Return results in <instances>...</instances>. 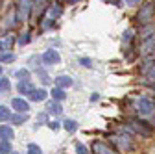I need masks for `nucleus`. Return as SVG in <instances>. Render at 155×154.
I'll return each mask as SVG.
<instances>
[{
  "label": "nucleus",
  "mask_w": 155,
  "mask_h": 154,
  "mask_svg": "<svg viewBox=\"0 0 155 154\" xmlns=\"http://www.w3.org/2000/svg\"><path fill=\"white\" fill-rule=\"evenodd\" d=\"M31 6H33V0H17V8H15L17 23H26L28 21Z\"/></svg>",
  "instance_id": "1"
},
{
  "label": "nucleus",
  "mask_w": 155,
  "mask_h": 154,
  "mask_svg": "<svg viewBox=\"0 0 155 154\" xmlns=\"http://www.w3.org/2000/svg\"><path fill=\"white\" fill-rule=\"evenodd\" d=\"M153 17H155V2H146L137 13V21L140 24H148V23H151Z\"/></svg>",
  "instance_id": "2"
},
{
  "label": "nucleus",
  "mask_w": 155,
  "mask_h": 154,
  "mask_svg": "<svg viewBox=\"0 0 155 154\" xmlns=\"http://www.w3.org/2000/svg\"><path fill=\"white\" fill-rule=\"evenodd\" d=\"M155 35V23H148V24H142V28H140V32H139V37L142 41H146V39H150V37H153Z\"/></svg>",
  "instance_id": "3"
},
{
  "label": "nucleus",
  "mask_w": 155,
  "mask_h": 154,
  "mask_svg": "<svg viewBox=\"0 0 155 154\" xmlns=\"http://www.w3.org/2000/svg\"><path fill=\"white\" fill-rule=\"evenodd\" d=\"M153 110H155V104H153L150 99H140V100H139V111H140L142 115H151Z\"/></svg>",
  "instance_id": "4"
},
{
  "label": "nucleus",
  "mask_w": 155,
  "mask_h": 154,
  "mask_svg": "<svg viewBox=\"0 0 155 154\" xmlns=\"http://www.w3.org/2000/svg\"><path fill=\"white\" fill-rule=\"evenodd\" d=\"M43 61L46 65H54V63H59L61 58H59V54H57V50H46L43 54Z\"/></svg>",
  "instance_id": "5"
},
{
  "label": "nucleus",
  "mask_w": 155,
  "mask_h": 154,
  "mask_svg": "<svg viewBox=\"0 0 155 154\" xmlns=\"http://www.w3.org/2000/svg\"><path fill=\"white\" fill-rule=\"evenodd\" d=\"M11 108H13L15 111H18V113H28L30 104H28L24 99H13V100H11Z\"/></svg>",
  "instance_id": "6"
},
{
  "label": "nucleus",
  "mask_w": 155,
  "mask_h": 154,
  "mask_svg": "<svg viewBox=\"0 0 155 154\" xmlns=\"http://www.w3.org/2000/svg\"><path fill=\"white\" fill-rule=\"evenodd\" d=\"M133 126L137 128L140 134H144V136H150V134H151V126H150L146 121H140V119H133Z\"/></svg>",
  "instance_id": "7"
},
{
  "label": "nucleus",
  "mask_w": 155,
  "mask_h": 154,
  "mask_svg": "<svg viewBox=\"0 0 155 154\" xmlns=\"http://www.w3.org/2000/svg\"><path fill=\"white\" fill-rule=\"evenodd\" d=\"M63 13V8L59 4H50L48 8V21H55V19H59Z\"/></svg>",
  "instance_id": "8"
},
{
  "label": "nucleus",
  "mask_w": 155,
  "mask_h": 154,
  "mask_svg": "<svg viewBox=\"0 0 155 154\" xmlns=\"http://www.w3.org/2000/svg\"><path fill=\"white\" fill-rule=\"evenodd\" d=\"M153 50H155V35L150 37V39H146V43L140 47V54H142V56H148V54H151Z\"/></svg>",
  "instance_id": "9"
},
{
  "label": "nucleus",
  "mask_w": 155,
  "mask_h": 154,
  "mask_svg": "<svg viewBox=\"0 0 155 154\" xmlns=\"http://www.w3.org/2000/svg\"><path fill=\"white\" fill-rule=\"evenodd\" d=\"M46 91L45 89H33L30 95H28V97H30V100H33V102H43L45 99H46Z\"/></svg>",
  "instance_id": "10"
},
{
  "label": "nucleus",
  "mask_w": 155,
  "mask_h": 154,
  "mask_svg": "<svg viewBox=\"0 0 155 154\" xmlns=\"http://www.w3.org/2000/svg\"><path fill=\"white\" fill-rule=\"evenodd\" d=\"M74 82H72V78L70 76H65V74H61V76H57L55 78V86L59 87V89H65V87H70Z\"/></svg>",
  "instance_id": "11"
},
{
  "label": "nucleus",
  "mask_w": 155,
  "mask_h": 154,
  "mask_svg": "<svg viewBox=\"0 0 155 154\" xmlns=\"http://www.w3.org/2000/svg\"><path fill=\"white\" fill-rule=\"evenodd\" d=\"M17 87H18V93H21V95H30L33 91V86L30 84V80H21Z\"/></svg>",
  "instance_id": "12"
},
{
  "label": "nucleus",
  "mask_w": 155,
  "mask_h": 154,
  "mask_svg": "<svg viewBox=\"0 0 155 154\" xmlns=\"http://www.w3.org/2000/svg\"><path fill=\"white\" fill-rule=\"evenodd\" d=\"M92 152L94 154H114L107 145H104V143H94L92 145Z\"/></svg>",
  "instance_id": "13"
},
{
  "label": "nucleus",
  "mask_w": 155,
  "mask_h": 154,
  "mask_svg": "<svg viewBox=\"0 0 155 154\" xmlns=\"http://www.w3.org/2000/svg\"><path fill=\"white\" fill-rule=\"evenodd\" d=\"M13 130L8 126V124H4V126H0V138H2L4 141H9V139H13Z\"/></svg>",
  "instance_id": "14"
},
{
  "label": "nucleus",
  "mask_w": 155,
  "mask_h": 154,
  "mask_svg": "<svg viewBox=\"0 0 155 154\" xmlns=\"http://www.w3.org/2000/svg\"><path fill=\"white\" fill-rule=\"evenodd\" d=\"M9 121L13 124H22V123L28 121V113H15V115H11V117H9Z\"/></svg>",
  "instance_id": "15"
},
{
  "label": "nucleus",
  "mask_w": 155,
  "mask_h": 154,
  "mask_svg": "<svg viewBox=\"0 0 155 154\" xmlns=\"http://www.w3.org/2000/svg\"><path fill=\"white\" fill-rule=\"evenodd\" d=\"M11 91V82H9V78H4V76H2V78H0V93H9Z\"/></svg>",
  "instance_id": "16"
},
{
  "label": "nucleus",
  "mask_w": 155,
  "mask_h": 154,
  "mask_svg": "<svg viewBox=\"0 0 155 154\" xmlns=\"http://www.w3.org/2000/svg\"><path fill=\"white\" fill-rule=\"evenodd\" d=\"M46 110L50 111V113H54V115H59L61 111H63V108L57 104L55 100H52V102H48V106H46Z\"/></svg>",
  "instance_id": "17"
},
{
  "label": "nucleus",
  "mask_w": 155,
  "mask_h": 154,
  "mask_svg": "<svg viewBox=\"0 0 155 154\" xmlns=\"http://www.w3.org/2000/svg\"><path fill=\"white\" fill-rule=\"evenodd\" d=\"M52 97H54V100L57 102V100H63L67 95H65V89H59V87H55V89H52Z\"/></svg>",
  "instance_id": "18"
},
{
  "label": "nucleus",
  "mask_w": 155,
  "mask_h": 154,
  "mask_svg": "<svg viewBox=\"0 0 155 154\" xmlns=\"http://www.w3.org/2000/svg\"><path fill=\"white\" fill-rule=\"evenodd\" d=\"M9 117H11V111H9V108H6V106H0V123H2V121H9Z\"/></svg>",
  "instance_id": "19"
},
{
  "label": "nucleus",
  "mask_w": 155,
  "mask_h": 154,
  "mask_svg": "<svg viewBox=\"0 0 155 154\" xmlns=\"http://www.w3.org/2000/svg\"><path fill=\"white\" fill-rule=\"evenodd\" d=\"M11 45H13V39H11V37H8V39H4V41H0V54L6 52V50H9Z\"/></svg>",
  "instance_id": "20"
},
{
  "label": "nucleus",
  "mask_w": 155,
  "mask_h": 154,
  "mask_svg": "<svg viewBox=\"0 0 155 154\" xmlns=\"http://www.w3.org/2000/svg\"><path fill=\"white\" fill-rule=\"evenodd\" d=\"M15 60V54H11V52H2V54H0V63H11Z\"/></svg>",
  "instance_id": "21"
},
{
  "label": "nucleus",
  "mask_w": 155,
  "mask_h": 154,
  "mask_svg": "<svg viewBox=\"0 0 155 154\" xmlns=\"http://www.w3.org/2000/svg\"><path fill=\"white\" fill-rule=\"evenodd\" d=\"M0 154H11V143L9 141H4L0 143Z\"/></svg>",
  "instance_id": "22"
},
{
  "label": "nucleus",
  "mask_w": 155,
  "mask_h": 154,
  "mask_svg": "<svg viewBox=\"0 0 155 154\" xmlns=\"http://www.w3.org/2000/svg\"><path fill=\"white\" fill-rule=\"evenodd\" d=\"M26 154H43V150H41V147H39V145L30 143V145H28V152H26Z\"/></svg>",
  "instance_id": "23"
},
{
  "label": "nucleus",
  "mask_w": 155,
  "mask_h": 154,
  "mask_svg": "<svg viewBox=\"0 0 155 154\" xmlns=\"http://www.w3.org/2000/svg\"><path fill=\"white\" fill-rule=\"evenodd\" d=\"M65 128H67L68 132H76V130H78V123L72 121V119H67V121H65Z\"/></svg>",
  "instance_id": "24"
},
{
  "label": "nucleus",
  "mask_w": 155,
  "mask_h": 154,
  "mask_svg": "<svg viewBox=\"0 0 155 154\" xmlns=\"http://www.w3.org/2000/svg\"><path fill=\"white\" fill-rule=\"evenodd\" d=\"M30 32H26V33H22L21 37H18V45H21V47H24V45H28L30 43Z\"/></svg>",
  "instance_id": "25"
},
{
  "label": "nucleus",
  "mask_w": 155,
  "mask_h": 154,
  "mask_svg": "<svg viewBox=\"0 0 155 154\" xmlns=\"http://www.w3.org/2000/svg\"><path fill=\"white\" fill-rule=\"evenodd\" d=\"M37 74H39V76H41V82H43V84H45V86H46V84H50V82H52V78H50V76H48V74H46V72H45V71H41V69H39V71H37Z\"/></svg>",
  "instance_id": "26"
},
{
  "label": "nucleus",
  "mask_w": 155,
  "mask_h": 154,
  "mask_svg": "<svg viewBox=\"0 0 155 154\" xmlns=\"http://www.w3.org/2000/svg\"><path fill=\"white\" fill-rule=\"evenodd\" d=\"M17 78H21V80H28V78H30V71H28V69H21V71H17Z\"/></svg>",
  "instance_id": "27"
},
{
  "label": "nucleus",
  "mask_w": 155,
  "mask_h": 154,
  "mask_svg": "<svg viewBox=\"0 0 155 154\" xmlns=\"http://www.w3.org/2000/svg\"><path fill=\"white\" fill-rule=\"evenodd\" d=\"M146 82H155V65L146 72Z\"/></svg>",
  "instance_id": "28"
},
{
  "label": "nucleus",
  "mask_w": 155,
  "mask_h": 154,
  "mask_svg": "<svg viewBox=\"0 0 155 154\" xmlns=\"http://www.w3.org/2000/svg\"><path fill=\"white\" fill-rule=\"evenodd\" d=\"M122 41H124V43H131V41H133V32H131V30H126V32H124Z\"/></svg>",
  "instance_id": "29"
},
{
  "label": "nucleus",
  "mask_w": 155,
  "mask_h": 154,
  "mask_svg": "<svg viewBox=\"0 0 155 154\" xmlns=\"http://www.w3.org/2000/svg\"><path fill=\"white\" fill-rule=\"evenodd\" d=\"M80 63H81L83 67H92V61L89 60V58H81V60H80Z\"/></svg>",
  "instance_id": "30"
},
{
  "label": "nucleus",
  "mask_w": 155,
  "mask_h": 154,
  "mask_svg": "<svg viewBox=\"0 0 155 154\" xmlns=\"http://www.w3.org/2000/svg\"><path fill=\"white\" fill-rule=\"evenodd\" d=\"M76 150H78V154H87V149H85L81 143H78V145H76Z\"/></svg>",
  "instance_id": "31"
},
{
  "label": "nucleus",
  "mask_w": 155,
  "mask_h": 154,
  "mask_svg": "<svg viewBox=\"0 0 155 154\" xmlns=\"http://www.w3.org/2000/svg\"><path fill=\"white\" fill-rule=\"evenodd\" d=\"M142 0H126V4L127 6H137V4H140Z\"/></svg>",
  "instance_id": "32"
},
{
  "label": "nucleus",
  "mask_w": 155,
  "mask_h": 154,
  "mask_svg": "<svg viewBox=\"0 0 155 154\" xmlns=\"http://www.w3.org/2000/svg\"><path fill=\"white\" fill-rule=\"evenodd\" d=\"M48 126H50L52 130H57V128H59V123H55V121H52V123H48Z\"/></svg>",
  "instance_id": "33"
},
{
  "label": "nucleus",
  "mask_w": 155,
  "mask_h": 154,
  "mask_svg": "<svg viewBox=\"0 0 155 154\" xmlns=\"http://www.w3.org/2000/svg\"><path fill=\"white\" fill-rule=\"evenodd\" d=\"M98 99H100V95H98V93H94L92 97H91V100H92V102H94V100H98Z\"/></svg>",
  "instance_id": "34"
},
{
  "label": "nucleus",
  "mask_w": 155,
  "mask_h": 154,
  "mask_svg": "<svg viewBox=\"0 0 155 154\" xmlns=\"http://www.w3.org/2000/svg\"><path fill=\"white\" fill-rule=\"evenodd\" d=\"M68 2H70V4H74V2H76V0H68Z\"/></svg>",
  "instance_id": "35"
},
{
  "label": "nucleus",
  "mask_w": 155,
  "mask_h": 154,
  "mask_svg": "<svg viewBox=\"0 0 155 154\" xmlns=\"http://www.w3.org/2000/svg\"><path fill=\"white\" fill-rule=\"evenodd\" d=\"M0 74H2V65H0Z\"/></svg>",
  "instance_id": "36"
},
{
  "label": "nucleus",
  "mask_w": 155,
  "mask_h": 154,
  "mask_svg": "<svg viewBox=\"0 0 155 154\" xmlns=\"http://www.w3.org/2000/svg\"><path fill=\"white\" fill-rule=\"evenodd\" d=\"M11 154H18V152H11Z\"/></svg>",
  "instance_id": "37"
}]
</instances>
